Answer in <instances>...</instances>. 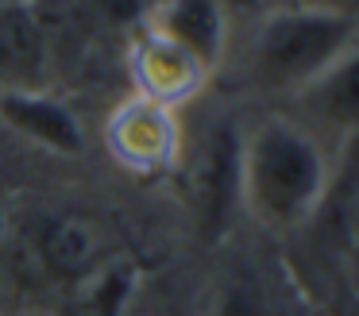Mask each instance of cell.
Returning a JSON list of instances; mask_svg holds the SVG:
<instances>
[{
  "mask_svg": "<svg viewBox=\"0 0 359 316\" xmlns=\"http://www.w3.org/2000/svg\"><path fill=\"white\" fill-rule=\"evenodd\" d=\"M328 185V158L309 128L271 116L240 135V208L266 231L305 228Z\"/></svg>",
  "mask_w": 359,
  "mask_h": 316,
  "instance_id": "1",
  "label": "cell"
},
{
  "mask_svg": "<svg viewBox=\"0 0 359 316\" xmlns=\"http://www.w3.org/2000/svg\"><path fill=\"white\" fill-rule=\"evenodd\" d=\"M355 50V15L320 8H271L251 31L243 77L263 92H302Z\"/></svg>",
  "mask_w": 359,
  "mask_h": 316,
  "instance_id": "2",
  "label": "cell"
},
{
  "mask_svg": "<svg viewBox=\"0 0 359 316\" xmlns=\"http://www.w3.org/2000/svg\"><path fill=\"white\" fill-rule=\"evenodd\" d=\"M178 162L197 231L205 239H220L240 208V131L224 120L209 123Z\"/></svg>",
  "mask_w": 359,
  "mask_h": 316,
  "instance_id": "3",
  "label": "cell"
},
{
  "mask_svg": "<svg viewBox=\"0 0 359 316\" xmlns=\"http://www.w3.org/2000/svg\"><path fill=\"white\" fill-rule=\"evenodd\" d=\"M109 146L128 170L140 174L170 170L182 154V128L174 120V108L143 97L128 100L109 123Z\"/></svg>",
  "mask_w": 359,
  "mask_h": 316,
  "instance_id": "4",
  "label": "cell"
},
{
  "mask_svg": "<svg viewBox=\"0 0 359 316\" xmlns=\"http://www.w3.org/2000/svg\"><path fill=\"white\" fill-rule=\"evenodd\" d=\"M112 239L97 216L66 212L39 228V259L62 282H86L109 270Z\"/></svg>",
  "mask_w": 359,
  "mask_h": 316,
  "instance_id": "5",
  "label": "cell"
},
{
  "mask_svg": "<svg viewBox=\"0 0 359 316\" xmlns=\"http://www.w3.org/2000/svg\"><path fill=\"white\" fill-rule=\"evenodd\" d=\"M50 39L35 0L0 8V92H32L47 85Z\"/></svg>",
  "mask_w": 359,
  "mask_h": 316,
  "instance_id": "6",
  "label": "cell"
},
{
  "mask_svg": "<svg viewBox=\"0 0 359 316\" xmlns=\"http://www.w3.org/2000/svg\"><path fill=\"white\" fill-rule=\"evenodd\" d=\"M132 77L140 85L143 100L174 108L178 100L194 97L205 81V69L189 58L182 46H174L166 35H158L155 27H143L132 50Z\"/></svg>",
  "mask_w": 359,
  "mask_h": 316,
  "instance_id": "7",
  "label": "cell"
},
{
  "mask_svg": "<svg viewBox=\"0 0 359 316\" xmlns=\"http://www.w3.org/2000/svg\"><path fill=\"white\" fill-rule=\"evenodd\" d=\"M158 35L189 54L209 74L220 66L228 46V8L224 0H158L155 20L147 23Z\"/></svg>",
  "mask_w": 359,
  "mask_h": 316,
  "instance_id": "8",
  "label": "cell"
},
{
  "mask_svg": "<svg viewBox=\"0 0 359 316\" xmlns=\"http://www.w3.org/2000/svg\"><path fill=\"white\" fill-rule=\"evenodd\" d=\"M0 120L24 139L47 146L55 154H81L86 151V128L78 112L50 97L47 89L32 92H0Z\"/></svg>",
  "mask_w": 359,
  "mask_h": 316,
  "instance_id": "9",
  "label": "cell"
},
{
  "mask_svg": "<svg viewBox=\"0 0 359 316\" xmlns=\"http://www.w3.org/2000/svg\"><path fill=\"white\" fill-rule=\"evenodd\" d=\"M297 100L328 131L355 135L359 131V46L344 54L328 74H320L309 89L297 92Z\"/></svg>",
  "mask_w": 359,
  "mask_h": 316,
  "instance_id": "10",
  "label": "cell"
},
{
  "mask_svg": "<svg viewBox=\"0 0 359 316\" xmlns=\"http://www.w3.org/2000/svg\"><path fill=\"white\" fill-rule=\"evenodd\" d=\"M93 15L116 31H143L158 12V0H89Z\"/></svg>",
  "mask_w": 359,
  "mask_h": 316,
  "instance_id": "11",
  "label": "cell"
},
{
  "mask_svg": "<svg viewBox=\"0 0 359 316\" xmlns=\"http://www.w3.org/2000/svg\"><path fill=\"white\" fill-rule=\"evenodd\" d=\"M209 316H263V297H259V289L251 282L236 277V282H228L220 289Z\"/></svg>",
  "mask_w": 359,
  "mask_h": 316,
  "instance_id": "12",
  "label": "cell"
},
{
  "mask_svg": "<svg viewBox=\"0 0 359 316\" xmlns=\"http://www.w3.org/2000/svg\"><path fill=\"white\" fill-rule=\"evenodd\" d=\"M359 0H274V8H320V12H344L351 15Z\"/></svg>",
  "mask_w": 359,
  "mask_h": 316,
  "instance_id": "13",
  "label": "cell"
},
{
  "mask_svg": "<svg viewBox=\"0 0 359 316\" xmlns=\"http://www.w3.org/2000/svg\"><path fill=\"white\" fill-rule=\"evenodd\" d=\"M348 282H351L355 301H359V239H355V243H348Z\"/></svg>",
  "mask_w": 359,
  "mask_h": 316,
  "instance_id": "14",
  "label": "cell"
},
{
  "mask_svg": "<svg viewBox=\"0 0 359 316\" xmlns=\"http://www.w3.org/2000/svg\"><path fill=\"white\" fill-rule=\"evenodd\" d=\"M355 316H359V308H355Z\"/></svg>",
  "mask_w": 359,
  "mask_h": 316,
  "instance_id": "15",
  "label": "cell"
}]
</instances>
